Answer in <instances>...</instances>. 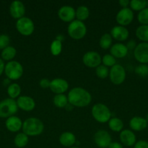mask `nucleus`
<instances>
[{"mask_svg":"<svg viewBox=\"0 0 148 148\" xmlns=\"http://www.w3.org/2000/svg\"><path fill=\"white\" fill-rule=\"evenodd\" d=\"M129 127L132 131L140 132L147 128L148 122L144 117L133 116L129 121Z\"/></svg>","mask_w":148,"mask_h":148,"instance_id":"obj_19","label":"nucleus"},{"mask_svg":"<svg viewBox=\"0 0 148 148\" xmlns=\"http://www.w3.org/2000/svg\"><path fill=\"white\" fill-rule=\"evenodd\" d=\"M7 91L9 98L15 100V98H18L20 97L21 88H20V85H18L17 83H12L8 85Z\"/></svg>","mask_w":148,"mask_h":148,"instance_id":"obj_26","label":"nucleus"},{"mask_svg":"<svg viewBox=\"0 0 148 148\" xmlns=\"http://www.w3.org/2000/svg\"><path fill=\"white\" fill-rule=\"evenodd\" d=\"M10 38L7 35L1 34L0 35V49L3 50L7 46H10Z\"/></svg>","mask_w":148,"mask_h":148,"instance_id":"obj_37","label":"nucleus"},{"mask_svg":"<svg viewBox=\"0 0 148 148\" xmlns=\"http://www.w3.org/2000/svg\"><path fill=\"white\" fill-rule=\"evenodd\" d=\"M59 142L62 146L66 147H73L76 143V137L73 133L71 132H65L59 135Z\"/></svg>","mask_w":148,"mask_h":148,"instance_id":"obj_22","label":"nucleus"},{"mask_svg":"<svg viewBox=\"0 0 148 148\" xmlns=\"http://www.w3.org/2000/svg\"><path fill=\"white\" fill-rule=\"evenodd\" d=\"M129 7L132 11L140 12L147 7L146 0H131L130 1Z\"/></svg>","mask_w":148,"mask_h":148,"instance_id":"obj_31","label":"nucleus"},{"mask_svg":"<svg viewBox=\"0 0 148 148\" xmlns=\"http://www.w3.org/2000/svg\"><path fill=\"white\" fill-rule=\"evenodd\" d=\"M126 46V47H127L128 50L131 51V50H134L136 46H137V44H136V41H135L134 40H130L127 42Z\"/></svg>","mask_w":148,"mask_h":148,"instance_id":"obj_40","label":"nucleus"},{"mask_svg":"<svg viewBox=\"0 0 148 148\" xmlns=\"http://www.w3.org/2000/svg\"><path fill=\"white\" fill-rule=\"evenodd\" d=\"M135 73L142 77H145L148 76V65L142 64H140L139 65L136 66L135 68Z\"/></svg>","mask_w":148,"mask_h":148,"instance_id":"obj_36","label":"nucleus"},{"mask_svg":"<svg viewBox=\"0 0 148 148\" xmlns=\"http://www.w3.org/2000/svg\"><path fill=\"white\" fill-rule=\"evenodd\" d=\"M109 70L108 67L104 66L102 64H100V66H97L95 69L96 75L100 79H105L109 76Z\"/></svg>","mask_w":148,"mask_h":148,"instance_id":"obj_34","label":"nucleus"},{"mask_svg":"<svg viewBox=\"0 0 148 148\" xmlns=\"http://www.w3.org/2000/svg\"><path fill=\"white\" fill-rule=\"evenodd\" d=\"M82 62L85 66L89 68H97L102 64V56L97 52L91 51L84 54Z\"/></svg>","mask_w":148,"mask_h":148,"instance_id":"obj_11","label":"nucleus"},{"mask_svg":"<svg viewBox=\"0 0 148 148\" xmlns=\"http://www.w3.org/2000/svg\"><path fill=\"white\" fill-rule=\"evenodd\" d=\"M5 127L7 130L11 132H17L22 130L23 121L19 117L12 116L7 119L5 121Z\"/></svg>","mask_w":148,"mask_h":148,"instance_id":"obj_20","label":"nucleus"},{"mask_svg":"<svg viewBox=\"0 0 148 148\" xmlns=\"http://www.w3.org/2000/svg\"><path fill=\"white\" fill-rule=\"evenodd\" d=\"M133 16H134L133 12L129 7L122 8L118 12L115 20L118 25L126 27L132 23L133 20Z\"/></svg>","mask_w":148,"mask_h":148,"instance_id":"obj_9","label":"nucleus"},{"mask_svg":"<svg viewBox=\"0 0 148 148\" xmlns=\"http://www.w3.org/2000/svg\"><path fill=\"white\" fill-rule=\"evenodd\" d=\"M118 4H120V6H121L122 8H126V7H129L130 1H129V0H119Z\"/></svg>","mask_w":148,"mask_h":148,"instance_id":"obj_41","label":"nucleus"},{"mask_svg":"<svg viewBox=\"0 0 148 148\" xmlns=\"http://www.w3.org/2000/svg\"><path fill=\"white\" fill-rule=\"evenodd\" d=\"M145 119H146L147 121V122H148V114L146 115V117H145Z\"/></svg>","mask_w":148,"mask_h":148,"instance_id":"obj_45","label":"nucleus"},{"mask_svg":"<svg viewBox=\"0 0 148 148\" xmlns=\"http://www.w3.org/2000/svg\"><path fill=\"white\" fill-rule=\"evenodd\" d=\"M62 50V42L55 39L50 44V52L53 56H58Z\"/></svg>","mask_w":148,"mask_h":148,"instance_id":"obj_32","label":"nucleus"},{"mask_svg":"<svg viewBox=\"0 0 148 148\" xmlns=\"http://www.w3.org/2000/svg\"><path fill=\"white\" fill-rule=\"evenodd\" d=\"M68 103L74 107L84 108L91 102V95L89 91L81 87L72 88L68 94Z\"/></svg>","mask_w":148,"mask_h":148,"instance_id":"obj_1","label":"nucleus"},{"mask_svg":"<svg viewBox=\"0 0 148 148\" xmlns=\"http://www.w3.org/2000/svg\"><path fill=\"white\" fill-rule=\"evenodd\" d=\"M108 148H123V145L118 142H112Z\"/></svg>","mask_w":148,"mask_h":148,"instance_id":"obj_42","label":"nucleus"},{"mask_svg":"<svg viewBox=\"0 0 148 148\" xmlns=\"http://www.w3.org/2000/svg\"><path fill=\"white\" fill-rule=\"evenodd\" d=\"M26 13V7L22 1L16 0L13 1L10 6V14L12 17L16 20L24 17Z\"/></svg>","mask_w":148,"mask_h":148,"instance_id":"obj_15","label":"nucleus"},{"mask_svg":"<svg viewBox=\"0 0 148 148\" xmlns=\"http://www.w3.org/2000/svg\"><path fill=\"white\" fill-rule=\"evenodd\" d=\"M69 148H80V147H69Z\"/></svg>","mask_w":148,"mask_h":148,"instance_id":"obj_46","label":"nucleus"},{"mask_svg":"<svg viewBox=\"0 0 148 148\" xmlns=\"http://www.w3.org/2000/svg\"><path fill=\"white\" fill-rule=\"evenodd\" d=\"M119 139L122 145L126 147H132L136 143V137L131 130H124L120 132Z\"/></svg>","mask_w":148,"mask_h":148,"instance_id":"obj_18","label":"nucleus"},{"mask_svg":"<svg viewBox=\"0 0 148 148\" xmlns=\"http://www.w3.org/2000/svg\"><path fill=\"white\" fill-rule=\"evenodd\" d=\"M94 141L98 147L108 148L110 143H112V137L107 131L100 130L94 134Z\"/></svg>","mask_w":148,"mask_h":148,"instance_id":"obj_10","label":"nucleus"},{"mask_svg":"<svg viewBox=\"0 0 148 148\" xmlns=\"http://www.w3.org/2000/svg\"><path fill=\"white\" fill-rule=\"evenodd\" d=\"M69 88V84L62 78H55L51 80L49 89L53 92L55 95L57 94H64Z\"/></svg>","mask_w":148,"mask_h":148,"instance_id":"obj_13","label":"nucleus"},{"mask_svg":"<svg viewBox=\"0 0 148 148\" xmlns=\"http://www.w3.org/2000/svg\"><path fill=\"white\" fill-rule=\"evenodd\" d=\"M108 127L113 132H120L123 129V122L118 117H113L109 120Z\"/></svg>","mask_w":148,"mask_h":148,"instance_id":"obj_25","label":"nucleus"},{"mask_svg":"<svg viewBox=\"0 0 148 148\" xmlns=\"http://www.w3.org/2000/svg\"><path fill=\"white\" fill-rule=\"evenodd\" d=\"M91 115L97 122L101 124L108 122L112 116L110 108L105 104L101 103H96L91 108Z\"/></svg>","mask_w":148,"mask_h":148,"instance_id":"obj_3","label":"nucleus"},{"mask_svg":"<svg viewBox=\"0 0 148 148\" xmlns=\"http://www.w3.org/2000/svg\"><path fill=\"white\" fill-rule=\"evenodd\" d=\"M4 72L10 80H17L23 76V67L19 62L10 61L5 64Z\"/></svg>","mask_w":148,"mask_h":148,"instance_id":"obj_5","label":"nucleus"},{"mask_svg":"<svg viewBox=\"0 0 148 148\" xmlns=\"http://www.w3.org/2000/svg\"><path fill=\"white\" fill-rule=\"evenodd\" d=\"M16 102L18 108L24 111H32L36 107V102L33 98L28 95H21L17 98Z\"/></svg>","mask_w":148,"mask_h":148,"instance_id":"obj_16","label":"nucleus"},{"mask_svg":"<svg viewBox=\"0 0 148 148\" xmlns=\"http://www.w3.org/2000/svg\"><path fill=\"white\" fill-rule=\"evenodd\" d=\"M87 28L85 23L78 20H74L68 26V33L71 38L80 40L86 35Z\"/></svg>","mask_w":148,"mask_h":148,"instance_id":"obj_4","label":"nucleus"},{"mask_svg":"<svg viewBox=\"0 0 148 148\" xmlns=\"http://www.w3.org/2000/svg\"><path fill=\"white\" fill-rule=\"evenodd\" d=\"M18 111L17 102L12 98H5L0 101V118L7 119L14 116Z\"/></svg>","mask_w":148,"mask_h":148,"instance_id":"obj_6","label":"nucleus"},{"mask_svg":"<svg viewBox=\"0 0 148 148\" xmlns=\"http://www.w3.org/2000/svg\"><path fill=\"white\" fill-rule=\"evenodd\" d=\"M28 143V136L23 132L18 133L16 134L14 138L15 145L18 148L25 147Z\"/></svg>","mask_w":148,"mask_h":148,"instance_id":"obj_28","label":"nucleus"},{"mask_svg":"<svg viewBox=\"0 0 148 148\" xmlns=\"http://www.w3.org/2000/svg\"><path fill=\"white\" fill-rule=\"evenodd\" d=\"M15 27L19 33L24 36H29L34 32L35 25L33 20L28 17H23L17 20Z\"/></svg>","mask_w":148,"mask_h":148,"instance_id":"obj_7","label":"nucleus"},{"mask_svg":"<svg viewBox=\"0 0 148 148\" xmlns=\"http://www.w3.org/2000/svg\"><path fill=\"white\" fill-rule=\"evenodd\" d=\"M110 34L111 35L113 39H115L120 43L127 40L129 36V32L126 27L115 25L111 29Z\"/></svg>","mask_w":148,"mask_h":148,"instance_id":"obj_17","label":"nucleus"},{"mask_svg":"<svg viewBox=\"0 0 148 148\" xmlns=\"http://www.w3.org/2000/svg\"><path fill=\"white\" fill-rule=\"evenodd\" d=\"M136 36L144 43H148V25H141L136 28Z\"/></svg>","mask_w":148,"mask_h":148,"instance_id":"obj_24","label":"nucleus"},{"mask_svg":"<svg viewBox=\"0 0 148 148\" xmlns=\"http://www.w3.org/2000/svg\"><path fill=\"white\" fill-rule=\"evenodd\" d=\"M4 67H5V64H4V61L0 58V76L4 72Z\"/></svg>","mask_w":148,"mask_h":148,"instance_id":"obj_43","label":"nucleus"},{"mask_svg":"<svg viewBox=\"0 0 148 148\" xmlns=\"http://www.w3.org/2000/svg\"><path fill=\"white\" fill-rule=\"evenodd\" d=\"M73 106L72 105H71L70 103H68V105L65 106V108L67 109V111H71V110L73 109Z\"/></svg>","mask_w":148,"mask_h":148,"instance_id":"obj_44","label":"nucleus"},{"mask_svg":"<svg viewBox=\"0 0 148 148\" xmlns=\"http://www.w3.org/2000/svg\"><path fill=\"white\" fill-rule=\"evenodd\" d=\"M133 148H148V142L146 140H139L135 143Z\"/></svg>","mask_w":148,"mask_h":148,"instance_id":"obj_39","label":"nucleus"},{"mask_svg":"<svg viewBox=\"0 0 148 148\" xmlns=\"http://www.w3.org/2000/svg\"><path fill=\"white\" fill-rule=\"evenodd\" d=\"M137 20L141 25H148V7H146L137 14Z\"/></svg>","mask_w":148,"mask_h":148,"instance_id":"obj_35","label":"nucleus"},{"mask_svg":"<svg viewBox=\"0 0 148 148\" xmlns=\"http://www.w3.org/2000/svg\"><path fill=\"white\" fill-rule=\"evenodd\" d=\"M147 2V7H148V1H146Z\"/></svg>","mask_w":148,"mask_h":148,"instance_id":"obj_47","label":"nucleus"},{"mask_svg":"<svg viewBox=\"0 0 148 148\" xmlns=\"http://www.w3.org/2000/svg\"><path fill=\"white\" fill-rule=\"evenodd\" d=\"M89 10L87 7L84 5L79 6L75 10V18L76 20L84 22V20H87L89 17Z\"/></svg>","mask_w":148,"mask_h":148,"instance_id":"obj_27","label":"nucleus"},{"mask_svg":"<svg viewBox=\"0 0 148 148\" xmlns=\"http://www.w3.org/2000/svg\"><path fill=\"white\" fill-rule=\"evenodd\" d=\"M44 125L41 120L36 117H30L23 122L22 130L28 137H36L42 134Z\"/></svg>","mask_w":148,"mask_h":148,"instance_id":"obj_2","label":"nucleus"},{"mask_svg":"<svg viewBox=\"0 0 148 148\" xmlns=\"http://www.w3.org/2000/svg\"><path fill=\"white\" fill-rule=\"evenodd\" d=\"M109 77L112 83L114 85H121L126 77V69L122 65L116 64L113 67L110 68Z\"/></svg>","mask_w":148,"mask_h":148,"instance_id":"obj_8","label":"nucleus"},{"mask_svg":"<svg viewBox=\"0 0 148 148\" xmlns=\"http://www.w3.org/2000/svg\"><path fill=\"white\" fill-rule=\"evenodd\" d=\"M112 43H113V38L110 33H104L101 36L100 39V46L101 49L107 50V49H110L112 46Z\"/></svg>","mask_w":148,"mask_h":148,"instance_id":"obj_30","label":"nucleus"},{"mask_svg":"<svg viewBox=\"0 0 148 148\" xmlns=\"http://www.w3.org/2000/svg\"><path fill=\"white\" fill-rule=\"evenodd\" d=\"M57 14L59 18L65 23H71L75 18V10L71 6H62L59 9Z\"/></svg>","mask_w":148,"mask_h":148,"instance_id":"obj_14","label":"nucleus"},{"mask_svg":"<svg viewBox=\"0 0 148 148\" xmlns=\"http://www.w3.org/2000/svg\"><path fill=\"white\" fill-rule=\"evenodd\" d=\"M16 54H17V50L15 48L12 46H9L1 51V59L3 61L10 62V61L13 60V59L15 57Z\"/></svg>","mask_w":148,"mask_h":148,"instance_id":"obj_23","label":"nucleus"},{"mask_svg":"<svg viewBox=\"0 0 148 148\" xmlns=\"http://www.w3.org/2000/svg\"><path fill=\"white\" fill-rule=\"evenodd\" d=\"M102 64L107 67L111 68L116 64V59L110 53H107L102 57Z\"/></svg>","mask_w":148,"mask_h":148,"instance_id":"obj_33","label":"nucleus"},{"mask_svg":"<svg viewBox=\"0 0 148 148\" xmlns=\"http://www.w3.org/2000/svg\"><path fill=\"white\" fill-rule=\"evenodd\" d=\"M133 56L135 59L142 64L148 63V43H142L137 44L133 50Z\"/></svg>","mask_w":148,"mask_h":148,"instance_id":"obj_12","label":"nucleus"},{"mask_svg":"<svg viewBox=\"0 0 148 148\" xmlns=\"http://www.w3.org/2000/svg\"><path fill=\"white\" fill-rule=\"evenodd\" d=\"M147 129H148V127H147Z\"/></svg>","mask_w":148,"mask_h":148,"instance_id":"obj_48","label":"nucleus"},{"mask_svg":"<svg viewBox=\"0 0 148 148\" xmlns=\"http://www.w3.org/2000/svg\"><path fill=\"white\" fill-rule=\"evenodd\" d=\"M110 54L114 56L115 59H122L126 56L128 54L127 47L125 44L122 43H116L112 45L110 49Z\"/></svg>","mask_w":148,"mask_h":148,"instance_id":"obj_21","label":"nucleus"},{"mask_svg":"<svg viewBox=\"0 0 148 148\" xmlns=\"http://www.w3.org/2000/svg\"><path fill=\"white\" fill-rule=\"evenodd\" d=\"M53 103L57 108H65V106L69 103H68V96H66L65 94H57V95H55L53 98Z\"/></svg>","mask_w":148,"mask_h":148,"instance_id":"obj_29","label":"nucleus"},{"mask_svg":"<svg viewBox=\"0 0 148 148\" xmlns=\"http://www.w3.org/2000/svg\"><path fill=\"white\" fill-rule=\"evenodd\" d=\"M50 82L51 80H49L47 78H43L39 81V86L43 89H47L49 88L50 86Z\"/></svg>","mask_w":148,"mask_h":148,"instance_id":"obj_38","label":"nucleus"}]
</instances>
